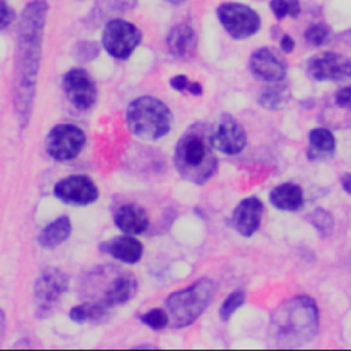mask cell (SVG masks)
Segmentation results:
<instances>
[{
    "label": "cell",
    "mask_w": 351,
    "mask_h": 351,
    "mask_svg": "<svg viewBox=\"0 0 351 351\" xmlns=\"http://www.w3.org/2000/svg\"><path fill=\"white\" fill-rule=\"evenodd\" d=\"M48 15L45 0L29 1L18 19L14 56V106L22 123L29 122L40 69L44 29Z\"/></svg>",
    "instance_id": "1"
},
{
    "label": "cell",
    "mask_w": 351,
    "mask_h": 351,
    "mask_svg": "<svg viewBox=\"0 0 351 351\" xmlns=\"http://www.w3.org/2000/svg\"><path fill=\"white\" fill-rule=\"evenodd\" d=\"M318 328L319 311L308 295H298L285 300L270 317L271 339L281 346H303L314 339Z\"/></svg>",
    "instance_id": "2"
},
{
    "label": "cell",
    "mask_w": 351,
    "mask_h": 351,
    "mask_svg": "<svg viewBox=\"0 0 351 351\" xmlns=\"http://www.w3.org/2000/svg\"><path fill=\"white\" fill-rule=\"evenodd\" d=\"M210 133L203 125H193L177 141L174 149V166L178 174L197 185L207 182L217 170V159L213 154Z\"/></svg>",
    "instance_id": "3"
},
{
    "label": "cell",
    "mask_w": 351,
    "mask_h": 351,
    "mask_svg": "<svg viewBox=\"0 0 351 351\" xmlns=\"http://www.w3.org/2000/svg\"><path fill=\"white\" fill-rule=\"evenodd\" d=\"M218 285L211 278H200L184 289L170 293L166 300V311L176 328L193 324L210 306Z\"/></svg>",
    "instance_id": "4"
},
{
    "label": "cell",
    "mask_w": 351,
    "mask_h": 351,
    "mask_svg": "<svg viewBox=\"0 0 351 351\" xmlns=\"http://www.w3.org/2000/svg\"><path fill=\"white\" fill-rule=\"evenodd\" d=\"M125 118L129 130L144 140H158L166 136L173 122L170 108L154 96L133 99L126 108Z\"/></svg>",
    "instance_id": "5"
},
{
    "label": "cell",
    "mask_w": 351,
    "mask_h": 351,
    "mask_svg": "<svg viewBox=\"0 0 351 351\" xmlns=\"http://www.w3.org/2000/svg\"><path fill=\"white\" fill-rule=\"evenodd\" d=\"M140 29L122 18L110 19L101 30V47L114 59L125 60L140 45Z\"/></svg>",
    "instance_id": "6"
},
{
    "label": "cell",
    "mask_w": 351,
    "mask_h": 351,
    "mask_svg": "<svg viewBox=\"0 0 351 351\" xmlns=\"http://www.w3.org/2000/svg\"><path fill=\"white\" fill-rule=\"evenodd\" d=\"M217 18L233 40H245L261 29L259 14L239 1H225L217 8Z\"/></svg>",
    "instance_id": "7"
},
{
    "label": "cell",
    "mask_w": 351,
    "mask_h": 351,
    "mask_svg": "<svg viewBox=\"0 0 351 351\" xmlns=\"http://www.w3.org/2000/svg\"><path fill=\"white\" fill-rule=\"evenodd\" d=\"M67 288L69 277L64 271L56 267L44 269L36 278L33 288L37 317H45L51 314Z\"/></svg>",
    "instance_id": "8"
},
{
    "label": "cell",
    "mask_w": 351,
    "mask_h": 351,
    "mask_svg": "<svg viewBox=\"0 0 351 351\" xmlns=\"http://www.w3.org/2000/svg\"><path fill=\"white\" fill-rule=\"evenodd\" d=\"M85 141L86 136L77 125L58 123L45 137V151L52 159L66 162L80 155Z\"/></svg>",
    "instance_id": "9"
},
{
    "label": "cell",
    "mask_w": 351,
    "mask_h": 351,
    "mask_svg": "<svg viewBox=\"0 0 351 351\" xmlns=\"http://www.w3.org/2000/svg\"><path fill=\"white\" fill-rule=\"evenodd\" d=\"M62 88L69 101L78 110H89L97 99L95 81L85 69H70L62 80Z\"/></svg>",
    "instance_id": "10"
},
{
    "label": "cell",
    "mask_w": 351,
    "mask_h": 351,
    "mask_svg": "<svg viewBox=\"0 0 351 351\" xmlns=\"http://www.w3.org/2000/svg\"><path fill=\"white\" fill-rule=\"evenodd\" d=\"M210 143L214 149L225 155H237L247 144V134L236 118L230 114H222L210 132Z\"/></svg>",
    "instance_id": "11"
},
{
    "label": "cell",
    "mask_w": 351,
    "mask_h": 351,
    "mask_svg": "<svg viewBox=\"0 0 351 351\" xmlns=\"http://www.w3.org/2000/svg\"><path fill=\"white\" fill-rule=\"evenodd\" d=\"M307 73L315 81H344L351 78V59L337 52H322L307 62Z\"/></svg>",
    "instance_id": "12"
},
{
    "label": "cell",
    "mask_w": 351,
    "mask_h": 351,
    "mask_svg": "<svg viewBox=\"0 0 351 351\" xmlns=\"http://www.w3.org/2000/svg\"><path fill=\"white\" fill-rule=\"evenodd\" d=\"M53 195L63 203L86 206L97 200L99 189L88 176L74 174L58 181L53 186Z\"/></svg>",
    "instance_id": "13"
},
{
    "label": "cell",
    "mask_w": 351,
    "mask_h": 351,
    "mask_svg": "<svg viewBox=\"0 0 351 351\" xmlns=\"http://www.w3.org/2000/svg\"><path fill=\"white\" fill-rule=\"evenodd\" d=\"M250 70L254 77L266 82H280L287 75L285 63L266 47L251 53Z\"/></svg>",
    "instance_id": "14"
},
{
    "label": "cell",
    "mask_w": 351,
    "mask_h": 351,
    "mask_svg": "<svg viewBox=\"0 0 351 351\" xmlns=\"http://www.w3.org/2000/svg\"><path fill=\"white\" fill-rule=\"evenodd\" d=\"M263 208V203L255 196L243 199L236 206L232 215V223L237 233L244 237H251L261 226Z\"/></svg>",
    "instance_id": "15"
},
{
    "label": "cell",
    "mask_w": 351,
    "mask_h": 351,
    "mask_svg": "<svg viewBox=\"0 0 351 351\" xmlns=\"http://www.w3.org/2000/svg\"><path fill=\"white\" fill-rule=\"evenodd\" d=\"M197 38L192 26L188 23L174 25L166 36V47L177 59H188L193 56Z\"/></svg>",
    "instance_id": "16"
},
{
    "label": "cell",
    "mask_w": 351,
    "mask_h": 351,
    "mask_svg": "<svg viewBox=\"0 0 351 351\" xmlns=\"http://www.w3.org/2000/svg\"><path fill=\"white\" fill-rule=\"evenodd\" d=\"M100 248L103 252L128 265L137 263L141 259L144 252L143 244L137 239H134L132 234H126V233L123 236H118L104 241L100 245Z\"/></svg>",
    "instance_id": "17"
},
{
    "label": "cell",
    "mask_w": 351,
    "mask_h": 351,
    "mask_svg": "<svg viewBox=\"0 0 351 351\" xmlns=\"http://www.w3.org/2000/svg\"><path fill=\"white\" fill-rule=\"evenodd\" d=\"M136 292H137L136 278L130 273H119L111 280L101 299H99L97 302L106 306L107 308H111L114 306H119L129 302L130 299H133Z\"/></svg>",
    "instance_id": "18"
},
{
    "label": "cell",
    "mask_w": 351,
    "mask_h": 351,
    "mask_svg": "<svg viewBox=\"0 0 351 351\" xmlns=\"http://www.w3.org/2000/svg\"><path fill=\"white\" fill-rule=\"evenodd\" d=\"M115 226L126 234H141L149 225L148 214L136 204H123L117 208L114 215Z\"/></svg>",
    "instance_id": "19"
},
{
    "label": "cell",
    "mask_w": 351,
    "mask_h": 351,
    "mask_svg": "<svg viewBox=\"0 0 351 351\" xmlns=\"http://www.w3.org/2000/svg\"><path fill=\"white\" fill-rule=\"evenodd\" d=\"M269 200L280 211H298L304 204L303 191L298 184L282 182L269 193Z\"/></svg>",
    "instance_id": "20"
},
{
    "label": "cell",
    "mask_w": 351,
    "mask_h": 351,
    "mask_svg": "<svg viewBox=\"0 0 351 351\" xmlns=\"http://www.w3.org/2000/svg\"><path fill=\"white\" fill-rule=\"evenodd\" d=\"M310 147L307 158L310 160H322L333 156L336 149V138L326 128H314L308 133Z\"/></svg>",
    "instance_id": "21"
},
{
    "label": "cell",
    "mask_w": 351,
    "mask_h": 351,
    "mask_svg": "<svg viewBox=\"0 0 351 351\" xmlns=\"http://www.w3.org/2000/svg\"><path fill=\"white\" fill-rule=\"evenodd\" d=\"M71 229L73 226L69 217H58L41 230L37 241L43 248H55L69 239V236L71 234Z\"/></svg>",
    "instance_id": "22"
},
{
    "label": "cell",
    "mask_w": 351,
    "mask_h": 351,
    "mask_svg": "<svg viewBox=\"0 0 351 351\" xmlns=\"http://www.w3.org/2000/svg\"><path fill=\"white\" fill-rule=\"evenodd\" d=\"M289 99L291 92L288 86L281 85L278 82H271V85H267L261 90L258 96V103L265 110L280 111L288 104Z\"/></svg>",
    "instance_id": "23"
},
{
    "label": "cell",
    "mask_w": 351,
    "mask_h": 351,
    "mask_svg": "<svg viewBox=\"0 0 351 351\" xmlns=\"http://www.w3.org/2000/svg\"><path fill=\"white\" fill-rule=\"evenodd\" d=\"M107 310L108 308L99 302H86V303L71 307V310L69 311V317L71 321L77 324H82L88 321L96 322V321H101L107 315Z\"/></svg>",
    "instance_id": "24"
},
{
    "label": "cell",
    "mask_w": 351,
    "mask_h": 351,
    "mask_svg": "<svg viewBox=\"0 0 351 351\" xmlns=\"http://www.w3.org/2000/svg\"><path fill=\"white\" fill-rule=\"evenodd\" d=\"M307 221L314 226L317 233L321 237H329L335 229V218L332 213L325 210L324 207L314 208L308 215Z\"/></svg>",
    "instance_id": "25"
},
{
    "label": "cell",
    "mask_w": 351,
    "mask_h": 351,
    "mask_svg": "<svg viewBox=\"0 0 351 351\" xmlns=\"http://www.w3.org/2000/svg\"><path fill=\"white\" fill-rule=\"evenodd\" d=\"M304 40L313 47L324 45L330 37V29L325 23H311L303 33Z\"/></svg>",
    "instance_id": "26"
},
{
    "label": "cell",
    "mask_w": 351,
    "mask_h": 351,
    "mask_svg": "<svg viewBox=\"0 0 351 351\" xmlns=\"http://www.w3.org/2000/svg\"><path fill=\"white\" fill-rule=\"evenodd\" d=\"M244 302H245V293L243 291H233L222 302L218 311L219 318L222 321H228L234 314V311L244 304Z\"/></svg>",
    "instance_id": "27"
},
{
    "label": "cell",
    "mask_w": 351,
    "mask_h": 351,
    "mask_svg": "<svg viewBox=\"0 0 351 351\" xmlns=\"http://www.w3.org/2000/svg\"><path fill=\"white\" fill-rule=\"evenodd\" d=\"M140 321L154 330H162L169 325L170 318H169L167 311L156 307V308H151L149 311L140 315Z\"/></svg>",
    "instance_id": "28"
},
{
    "label": "cell",
    "mask_w": 351,
    "mask_h": 351,
    "mask_svg": "<svg viewBox=\"0 0 351 351\" xmlns=\"http://www.w3.org/2000/svg\"><path fill=\"white\" fill-rule=\"evenodd\" d=\"M100 47L95 41H78L73 48V55L80 62H90L97 58Z\"/></svg>",
    "instance_id": "29"
},
{
    "label": "cell",
    "mask_w": 351,
    "mask_h": 351,
    "mask_svg": "<svg viewBox=\"0 0 351 351\" xmlns=\"http://www.w3.org/2000/svg\"><path fill=\"white\" fill-rule=\"evenodd\" d=\"M269 7L277 21H282L289 16V0H270Z\"/></svg>",
    "instance_id": "30"
},
{
    "label": "cell",
    "mask_w": 351,
    "mask_h": 351,
    "mask_svg": "<svg viewBox=\"0 0 351 351\" xmlns=\"http://www.w3.org/2000/svg\"><path fill=\"white\" fill-rule=\"evenodd\" d=\"M15 19V12L8 4V0H0V30L8 27Z\"/></svg>",
    "instance_id": "31"
},
{
    "label": "cell",
    "mask_w": 351,
    "mask_h": 351,
    "mask_svg": "<svg viewBox=\"0 0 351 351\" xmlns=\"http://www.w3.org/2000/svg\"><path fill=\"white\" fill-rule=\"evenodd\" d=\"M335 103L340 108H348L351 110V85L340 88L335 93Z\"/></svg>",
    "instance_id": "32"
},
{
    "label": "cell",
    "mask_w": 351,
    "mask_h": 351,
    "mask_svg": "<svg viewBox=\"0 0 351 351\" xmlns=\"http://www.w3.org/2000/svg\"><path fill=\"white\" fill-rule=\"evenodd\" d=\"M169 84L177 92H185V90H188V86H189L191 81L185 74H177V75L170 78Z\"/></svg>",
    "instance_id": "33"
},
{
    "label": "cell",
    "mask_w": 351,
    "mask_h": 351,
    "mask_svg": "<svg viewBox=\"0 0 351 351\" xmlns=\"http://www.w3.org/2000/svg\"><path fill=\"white\" fill-rule=\"evenodd\" d=\"M280 49L284 53H291L295 49V40L289 34H282L280 40Z\"/></svg>",
    "instance_id": "34"
},
{
    "label": "cell",
    "mask_w": 351,
    "mask_h": 351,
    "mask_svg": "<svg viewBox=\"0 0 351 351\" xmlns=\"http://www.w3.org/2000/svg\"><path fill=\"white\" fill-rule=\"evenodd\" d=\"M340 185L343 188V191L348 195H351V173L344 171L340 174Z\"/></svg>",
    "instance_id": "35"
},
{
    "label": "cell",
    "mask_w": 351,
    "mask_h": 351,
    "mask_svg": "<svg viewBox=\"0 0 351 351\" xmlns=\"http://www.w3.org/2000/svg\"><path fill=\"white\" fill-rule=\"evenodd\" d=\"M302 12L300 1L299 0H289V16L296 19Z\"/></svg>",
    "instance_id": "36"
},
{
    "label": "cell",
    "mask_w": 351,
    "mask_h": 351,
    "mask_svg": "<svg viewBox=\"0 0 351 351\" xmlns=\"http://www.w3.org/2000/svg\"><path fill=\"white\" fill-rule=\"evenodd\" d=\"M188 92L193 96H200L203 93V86L197 81H191V84L188 86Z\"/></svg>",
    "instance_id": "37"
},
{
    "label": "cell",
    "mask_w": 351,
    "mask_h": 351,
    "mask_svg": "<svg viewBox=\"0 0 351 351\" xmlns=\"http://www.w3.org/2000/svg\"><path fill=\"white\" fill-rule=\"evenodd\" d=\"M4 333H5V315H4V313L0 310V341H1L3 337H4Z\"/></svg>",
    "instance_id": "38"
},
{
    "label": "cell",
    "mask_w": 351,
    "mask_h": 351,
    "mask_svg": "<svg viewBox=\"0 0 351 351\" xmlns=\"http://www.w3.org/2000/svg\"><path fill=\"white\" fill-rule=\"evenodd\" d=\"M165 1H167L171 5H180V4L185 3V0H165Z\"/></svg>",
    "instance_id": "39"
}]
</instances>
